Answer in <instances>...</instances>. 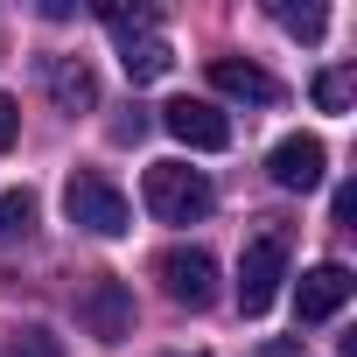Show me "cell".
Wrapping results in <instances>:
<instances>
[{"mask_svg":"<svg viewBox=\"0 0 357 357\" xmlns=\"http://www.w3.org/2000/svg\"><path fill=\"white\" fill-rule=\"evenodd\" d=\"M140 197H147V211L161 218V225H197V218H211V183L197 168H183V161H154L147 168V183H140Z\"/></svg>","mask_w":357,"mask_h":357,"instance_id":"7a4b0ae2","label":"cell"},{"mask_svg":"<svg viewBox=\"0 0 357 357\" xmlns=\"http://www.w3.org/2000/svg\"><path fill=\"white\" fill-rule=\"evenodd\" d=\"M161 126L183 140V147H197V154L231 147V119H225L211 98H175V105H161Z\"/></svg>","mask_w":357,"mask_h":357,"instance_id":"5b68a950","label":"cell"},{"mask_svg":"<svg viewBox=\"0 0 357 357\" xmlns=\"http://www.w3.org/2000/svg\"><path fill=\"white\" fill-rule=\"evenodd\" d=\"M273 22H280L287 36H301V43H322V29H329L322 8H273Z\"/></svg>","mask_w":357,"mask_h":357,"instance_id":"4fadbf2b","label":"cell"},{"mask_svg":"<svg viewBox=\"0 0 357 357\" xmlns=\"http://www.w3.org/2000/svg\"><path fill=\"white\" fill-rule=\"evenodd\" d=\"M15 140H22V105H15V98H0V154H8Z\"/></svg>","mask_w":357,"mask_h":357,"instance_id":"e0dca14e","label":"cell"},{"mask_svg":"<svg viewBox=\"0 0 357 357\" xmlns=\"http://www.w3.org/2000/svg\"><path fill=\"white\" fill-rule=\"evenodd\" d=\"M98 22H105V29L126 43L133 29H154V8H98Z\"/></svg>","mask_w":357,"mask_h":357,"instance_id":"9a60e30c","label":"cell"},{"mask_svg":"<svg viewBox=\"0 0 357 357\" xmlns=\"http://www.w3.org/2000/svg\"><path fill=\"white\" fill-rule=\"evenodd\" d=\"M280 280H287V225H259L238 252V308L266 315L280 301Z\"/></svg>","mask_w":357,"mask_h":357,"instance_id":"6da1fadb","label":"cell"},{"mask_svg":"<svg viewBox=\"0 0 357 357\" xmlns=\"http://www.w3.org/2000/svg\"><path fill=\"white\" fill-rule=\"evenodd\" d=\"M50 98H56L63 112H91V105H98L91 63H84V56H56V63H50Z\"/></svg>","mask_w":357,"mask_h":357,"instance_id":"9c48e42d","label":"cell"},{"mask_svg":"<svg viewBox=\"0 0 357 357\" xmlns=\"http://www.w3.org/2000/svg\"><path fill=\"white\" fill-rule=\"evenodd\" d=\"M350 294H357L350 266H343V259H322V266H308V273H301V287H294V315H301V322H329Z\"/></svg>","mask_w":357,"mask_h":357,"instance_id":"8992f818","label":"cell"},{"mask_svg":"<svg viewBox=\"0 0 357 357\" xmlns=\"http://www.w3.org/2000/svg\"><path fill=\"white\" fill-rule=\"evenodd\" d=\"M8 357H56V343H50V336H43V329H22V336H15V350H8Z\"/></svg>","mask_w":357,"mask_h":357,"instance_id":"2e32d148","label":"cell"},{"mask_svg":"<svg viewBox=\"0 0 357 357\" xmlns=\"http://www.w3.org/2000/svg\"><path fill=\"white\" fill-rule=\"evenodd\" d=\"M175 357H183V350H175ZM190 357H204V350H190Z\"/></svg>","mask_w":357,"mask_h":357,"instance_id":"d6986e66","label":"cell"},{"mask_svg":"<svg viewBox=\"0 0 357 357\" xmlns=\"http://www.w3.org/2000/svg\"><path fill=\"white\" fill-rule=\"evenodd\" d=\"M29 231H36V197L8 190V197H0V238H29Z\"/></svg>","mask_w":357,"mask_h":357,"instance_id":"7c38bea8","label":"cell"},{"mask_svg":"<svg viewBox=\"0 0 357 357\" xmlns=\"http://www.w3.org/2000/svg\"><path fill=\"white\" fill-rule=\"evenodd\" d=\"M63 211H70V225H84L91 238H119V231L133 225V211H126L119 183H105L98 168H77L70 183H63Z\"/></svg>","mask_w":357,"mask_h":357,"instance_id":"3957f363","label":"cell"},{"mask_svg":"<svg viewBox=\"0 0 357 357\" xmlns=\"http://www.w3.org/2000/svg\"><path fill=\"white\" fill-rule=\"evenodd\" d=\"M168 63H175V50H168L161 36H126V43H119V70H126L133 84H154V77H168Z\"/></svg>","mask_w":357,"mask_h":357,"instance_id":"8fae6325","label":"cell"},{"mask_svg":"<svg viewBox=\"0 0 357 357\" xmlns=\"http://www.w3.org/2000/svg\"><path fill=\"white\" fill-rule=\"evenodd\" d=\"M211 84H218L225 98H245V105H280V84H273L259 63H245V56H218V63H211Z\"/></svg>","mask_w":357,"mask_h":357,"instance_id":"ba28073f","label":"cell"},{"mask_svg":"<svg viewBox=\"0 0 357 357\" xmlns=\"http://www.w3.org/2000/svg\"><path fill=\"white\" fill-rule=\"evenodd\" d=\"M259 357H301V350H294V343H266Z\"/></svg>","mask_w":357,"mask_h":357,"instance_id":"ac0fdd59","label":"cell"},{"mask_svg":"<svg viewBox=\"0 0 357 357\" xmlns=\"http://www.w3.org/2000/svg\"><path fill=\"white\" fill-rule=\"evenodd\" d=\"M154 280H161L168 301H183V308H211L218 301V259L204 245H168L154 259Z\"/></svg>","mask_w":357,"mask_h":357,"instance_id":"277c9868","label":"cell"},{"mask_svg":"<svg viewBox=\"0 0 357 357\" xmlns=\"http://www.w3.org/2000/svg\"><path fill=\"white\" fill-rule=\"evenodd\" d=\"M322 168H329V154H322L315 133H287V140L266 154V175H273L280 190H315V183H322Z\"/></svg>","mask_w":357,"mask_h":357,"instance_id":"52a82bcc","label":"cell"},{"mask_svg":"<svg viewBox=\"0 0 357 357\" xmlns=\"http://www.w3.org/2000/svg\"><path fill=\"white\" fill-rule=\"evenodd\" d=\"M84 322H91L98 336H126V329H133V294H126L119 280H98V287L84 294Z\"/></svg>","mask_w":357,"mask_h":357,"instance_id":"30bf717a","label":"cell"},{"mask_svg":"<svg viewBox=\"0 0 357 357\" xmlns=\"http://www.w3.org/2000/svg\"><path fill=\"white\" fill-rule=\"evenodd\" d=\"M350 91H357V77H350V70H322V77H315V105H322V112H343V105H350Z\"/></svg>","mask_w":357,"mask_h":357,"instance_id":"5bb4252c","label":"cell"}]
</instances>
